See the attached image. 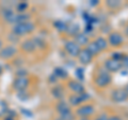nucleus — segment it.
I'll list each match as a JSON object with an SVG mask.
<instances>
[{
    "label": "nucleus",
    "instance_id": "obj_1",
    "mask_svg": "<svg viewBox=\"0 0 128 120\" xmlns=\"http://www.w3.org/2000/svg\"><path fill=\"white\" fill-rule=\"evenodd\" d=\"M35 29V25L32 22H26V23H20V24H15L12 27V33L16 34L17 37H22L27 33L32 32Z\"/></svg>",
    "mask_w": 128,
    "mask_h": 120
},
{
    "label": "nucleus",
    "instance_id": "obj_2",
    "mask_svg": "<svg viewBox=\"0 0 128 120\" xmlns=\"http://www.w3.org/2000/svg\"><path fill=\"white\" fill-rule=\"evenodd\" d=\"M17 54V47L15 45H6L3 46L1 50H0V59L2 60H9L11 58H13L14 56Z\"/></svg>",
    "mask_w": 128,
    "mask_h": 120
},
{
    "label": "nucleus",
    "instance_id": "obj_3",
    "mask_svg": "<svg viewBox=\"0 0 128 120\" xmlns=\"http://www.w3.org/2000/svg\"><path fill=\"white\" fill-rule=\"evenodd\" d=\"M28 85H29V79L27 76H20V77H16L15 81L13 82V89L18 91H24L27 90Z\"/></svg>",
    "mask_w": 128,
    "mask_h": 120
},
{
    "label": "nucleus",
    "instance_id": "obj_4",
    "mask_svg": "<svg viewBox=\"0 0 128 120\" xmlns=\"http://www.w3.org/2000/svg\"><path fill=\"white\" fill-rule=\"evenodd\" d=\"M111 82V76L109 73L107 72H102L97 75V77L95 78V84L98 87H105L107 85H109Z\"/></svg>",
    "mask_w": 128,
    "mask_h": 120
},
{
    "label": "nucleus",
    "instance_id": "obj_5",
    "mask_svg": "<svg viewBox=\"0 0 128 120\" xmlns=\"http://www.w3.org/2000/svg\"><path fill=\"white\" fill-rule=\"evenodd\" d=\"M0 13H1L2 18L4 19L6 23L13 24V25H14V21H15L16 13L13 11V9H8V8H1V10H0Z\"/></svg>",
    "mask_w": 128,
    "mask_h": 120
},
{
    "label": "nucleus",
    "instance_id": "obj_6",
    "mask_svg": "<svg viewBox=\"0 0 128 120\" xmlns=\"http://www.w3.org/2000/svg\"><path fill=\"white\" fill-rule=\"evenodd\" d=\"M64 47H65L66 51L72 56V57H78V55L80 53V47H79L78 44H76L73 41H67L65 43V45H64Z\"/></svg>",
    "mask_w": 128,
    "mask_h": 120
},
{
    "label": "nucleus",
    "instance_id": "obj_7",
    "mask_svg": "<svg viewBox=\"0 0 128 120\" xmlns=\"http://www.w3.org/2000/svg\"><path fill=\"white\" fill-rule=\"evenodd\" d=\"M105 67H106V69L110 72H118L121 70L122 63H121V61H118V60L111 58V59H108L105 62Z\"/></svg>",
    "mask_w": 128,
    "mask_h": 120
},
{
    "label": "nucleus",
    "instance_id": "obj_8",
    "mask_svg": "<svg viewBox=\"0 0 128 120\" xmlns=\"http://www.w3.org/2000/svg\"><path fill=\"white\" fill-rule=\"evenodd\" d=\"M111 97L114 102H124L128 99V93L125 89H116L112 92Z\"/></svg>",
    "mask_w": 128,
    "mask_h": 120
},
{
    "label": "nucleus",
    "instance_id": "obj_9",
    "mask_svg": "<svg viewBox=\"0 0 128 120\" xmlns=\"http://www.w3.org/2000/svg\"><path fill=\"white\" fill-rule=\"evenodd\" d=\"M90 99V94H88L86 92L80 93V94H76V95H72L70 98V103L72 105H79L80 103L86 101Z\"/></svg>",
    "mask_w": 128,
    "mask_h": 120
},
{
    "label": "nucleus",
    "instance_id": "obj_10",
    "mask_svg": "<svg viewBox=\"0 0 128 120\" xmlns=\"http://www.w3.org/2000/svg\"><path fill=\"white\" fill-rule=\"evenodd\" d=\"M20 46H22V49L24 51H26V53H33V51L36 49V46H35L33 40H30V39L25 40L24 42H22Z\"/></svg>",
    "mask_w": 128,
    "mask_h": 120
},
{
    "label": "nucleus",
    "instance_id": "obj_11",
    "mask_svg": "<svg viewBox=\"0 0 128 120\" xmlns=\"http://www.w3.org/2000/svg\"><path fill=\"white\" fill-rule=\"evenodd\" d=\"M94 107L92 105H83L81 107H79L77 109V115L81 116V117H88L94 113Z\"/></svg>",
    "mask_w": 128,
    "mask_h": 120
},
{
    "label": "nucleus",
    "instance_id": "obj_12",
    "mask_svg": "<svg viewBox=\"0 0 128 120\" xmlns=\"http://www.w3.org/2000/svg\"><path fill=\"white\" fill-rule=\"evenodd\" d=\"M78 58H79V61L81 62L82 65H89V63H91V61H92V55L86 49L80 50Z\"/></svg>",
    "mask_w": 128,
    "mask_h": 120
},
{
    "label": "nucleus",
    "instance_id": "obj_13",
    "mask_svg": "<svg viewBox=\"0 0 128 120\" xmlns=\"http://www.w3.org/2000/svg\"><path fill=\"white\" fill-rule=\"evenodd\" d=\"M109 43L112 46H120L123 43V37L118 32H112L109 35Z\"/></svg>",
    "mask_w": 128,
    "mask_h": 120
},
{
    "label": "nucleus",
    "instance_id": "obj_14",
    "mask_svg": "<svg viewBox=\"0 0 128 120\" xmlns=\"http://www.w3.org/2000/svg\"><path fill=\"white\" fill-rule=\"evenodd\" d=\"M68 87H70V90H73L74 92L76 93H83L84 92V87H83V85L81 83H79V82H76V81H70L68 83Z\"/></svg>",
    "mask_w": 128,
    "mask_h": 120
},
{
    "label": "nucleus",
    "instance_id": "obj_15",
    "mask_svg": "<svg viewBox=\"0 0 128 120\" xmlns=\"http://www.w3.org/2000/svg\"><path fill=\"white\" fill-rule=\"evenodd\" d=\"M30 19V15L28 13H17L15 16V21H14V25L15 24H20V23H26L29 22Z\"/></svg>",
    "mask_w": 128,
    "mask_h": 120
},
{
    "label": "nucleus",
    "instance_id": "obj_16",
    "mask_svg": "<svg viewBox=\"0 0 128 120\" xmlns=\"http://www.w3.org/2000/svg\"><path fill=\"white\" fill-rule=\"evenodd\" d=\"M57 110L59 111L60 115H61V114H65V113H68V111H70V105L66 102L61 101V102H59L57 104Z\"/></svg>",
    "mask_w": 128,
    "mask_h": 120
},
{
    "label": "nucleus",
    "instance_id": "obj_17",
    "mask_svg": "<svg viewBox=\"0 0 128 120\" xmlns=\"http://www.w3.org/2000/svg\"><path fill=\"white\" fill-rule=\"evenodd\" d=\"M89 43V38L86 33H78L76 35V44L78 45H86Z\"/></svg>",
    "mask_w": 128,
    "mask_h": 120
},
{
    "label": "nucleus",
    "instance_id": "obj_18",
    "mask_svg": "<svg viewBox=\"0 0 128 120\" xmlns=\"http://www.w3.org/2000/svg\"><path fill=\"white\" fill-rule=\"evenodd\" d=\"M89 53L92 55V56H94V55H97L99 51V48L97 47V45L95 44V42H91V43H88V46H86V48Z\"/></svg>",
    "mask_w": 128,
    "mask_h": 120
},
{
    "label": "nucleus",
    "instance_id": "obj_19",
    "mask_svg": "<svg viewBox=\"0 0 128 120\" xmlns=\"http://www.w3.org/2000/svg\"><path fill=\"white\" fill-rule=\"evenodd\" d=\"M9 105H8V103L6 101H3V100H0V118L1 117H6L8 111H9Z\"/></svg>",
    "mask_w": 128,
    "mask_h": 120
},
{
    "label": "nucleus",
    "instance_id": "obj_20",
    "mask_svg": "<svg viewBox=\"0 0 128 120\" xmlns=\"http://www.w3.org/2000/svg\"><path fill=\"white\" fill-rule=\"evenodd\" d=\"M95 44H96V45H97V47L99 48V50L106 49V48H107V46H108L107 40H106V39H104V38H102V37H99V38L96 39Z\"/></svg>",
    "mask_w": 128,
    "mask_h": 120
},
{
    "label": "nucleus",
    "instance_id": "obj_21",
    "mask_svg": "<svg viewBox=\"0 0 128 120\" xmlns=\"http://www.w3.org/2000/svg\"><path fill=\"white\" fill-rule=\"evenodd\" d=\"M54 74L57 76V78H64L67 76V71L63 68H56L54 71Z\"/></svg>",
    "mask_w": 128,
    "mask_h": 120
},
{
    "label": "nucleus",
    "instance_id": "obj_22",
    "mask_svg": "<svg viewBox=\"0 0 128 120\" xmlns=\"http://www.w3.org/2000/svg\"><path fill=\"white\" fill-rule=\"evenodd\" d=\"M79 30H80V27L78 24H72L70 26H67V32L70 34H73V35H77L79 33Z\"/></svg>",
    "mask_w": 128,
    "mask_h": 120
},
{
    "label": "nucleus",
    "instance_id": "obj_23",
    "mask_svg": "<svg viewBox=\"0 0 128 120\" xmlns=\"http://www.w3.org/2000/svg\"><path fill=\"white\" fill-rule=\"evenodd\" d=\"M28 7H29V5H28L27 2H25V1L16 3V10H17L18 13H25L26 10L28 9Z\"/></svg>",
    "mask_w": 128,
    "mask_h": 120
},
{
    "label": "nucleus",
    "instance_id": "obj_24",
    "mask_svg": "<svg viewBox=\"0 0 128 120\" xmlns=\"http://www.w3.org/2000/svg\"><path fill=\"white\" fill-rule=\"evenodd\" d=\"M54 27L57 28L59 31H66V30H67V25H66V24L64 23V22H62V21H57V22H54Z\"/></svg>",
    "mask_w": 128,
    "mask_h": 120
},
{
    "label": "nucleus",
    "instance_id": "obj_25",
    "mask_svg": "<svg viewBox=\"0 0 128 120\" xmlns=\"http://www.w3.org/2000/svg\"><path fill=\"white\" fill-rule=\"evenodd\" d=\"M52 94H54V98H58V99L62 98L63 97V89H62V87L61 86L54 87L52 89Z\"/></svg>",
    "mask_w": 128,
    "mask_h": 120
},
{
    "label": "nucleus",
    "instance_id": "obj_26",
    "mask_svg": "<svg viewBox=\"0 0 128 120\" xmlns=\"http://www.w3.org/2000/svg\"><path fill=\"white\" fill-rule=\"evenodd\" d=\"M75 75L79 81L82 82L83 79H84V69H83V68H77L75 71Z\"/></svg>",
    "mask_w": 128,
    "mask_h": 120
},
{
    "label": "nucleus",
    "instance_id": "obj_27",
    "mask_svg": "<svg viewBox=\"0 0 128 120\" xmlns=\"http://www.w3.org/2000/svg\"><path fill=\"white\" fill-rule=\"evenodd\" d=\"M32 40H33V42H34V44H35V46H36V47H41V48H44V47L46 46V42L44 41V40L41 37L34 38V39H32Z\"/></svg>",
    "mask_w": 128,
    "mask_h": 120
},
{
    "label": "nucleus",
    "instance_id": "obj_28",
    "mask_svg": "<svg viewBox=\"0 0 128 120\" xmlns=\"http://www.w3.org/2000/svg\"><path fill=\"white\" fill-rule=\"evenodd\" d=\"M8 39H9V41L11 42L12 45H14L15 43H17L19 41V37H17L16 34L14 33H10V34H8Z\"/></svg>",
    "mask_w": 128,
    "mask_h": 120
},
{
    "label": "nucleus",
    "instance_id": "obj_29",
    "mask_svg": "<svg viewBox=\"0 0 128 120\" xmlns=\"http://www.w3.org/2000/svg\"><path fill=\"white\" fill-rule=\"evenodd\" d=\"M60 119L61 120H74V115L72 114V111H68V113H65V114H61L60 115Z\"/></svg>",
    "mask_w": 128,
    "mask_h": 120
},
{
    "label": "nucleus",
    "instance_id": "obj_30",
    "mask_svg": "<svg viewBox=\"0 0 128 120\" xmlns=\"http://www.w3.org/2000/svg\"><path fill=\"white\" fill-rule=\"evenodd\" d=\"M17 98L19 100H22V101H26V100L29 99V95H28V93L26 92V90L18 91V92H17Z\"/></svg>",
    "mask_w": 128,
    "mask_h": 120
},
{
    "label": "nucleus",
    "instance_id": "obj_31",
    "mask_svg": "<svg viewBox=\"0 0 128 120\" xmlns=\"http://www.w3.org/2000/svg\"><path fill=\"white\" fill-rule=\"evenodd\" d=\"M120 5H121L120 1H114V0H109V1H107V6L110 7V8H116Z\"/></svg>",
    "mask_w": 128,
    "mask_h": 120
},
{
    "label": "nucleus",
    "instance_id": "obj_32",
    "mask_svg": "<svg viewBox=\"0 0 128 120\" xmlns=\"http://www.w3.org/2000/svg\"><path fill=\"white\" fill-rule=\"evenodd\" d=\"M28 72L25 70V69H19L17 72H16V75H17V77H20V76H27Z\"/></svg>",
    "mask_w": 128,
    "mask_h": 120
},
{
    "label": "nucleus",
    "instance_id": "obj_33",
    "mask_svg": "<svg viewBox=\"0 0 128 120\" xmlns=\"http://www.w3.org/2000/svg\"><path fill=\"white\" fill-rule=\"evenodd\" d=\"M121 63H122V67H125L128 69V56H124L121 60Z\"/></svg>",
    "mask_w": 128,
    "mask_h": 120
},
{
    "label": "nucleus",
    "instance_id": "obj_34",
    "mask_svg": "<svg viewBox=\"0 0 128 120\" xmlns=\"http://www.w3.org/2000/svg\"><path fill=\"white\" fill-rule=\"evenodd\" d=\"M20 110H22V111H24V114H25V115L29 116V117H32V113H31L30 110H28V109H25V108H22Z\"/></svg>",
    "mask_w": 128,
    "mask_h": 120
},
{
    "label": "nucleus",
    "instance_id": "obj_35",
    "mask_svg": "<svg viewBox=\"0 0 128 120\" xmlns=\"http://www.w3.org/2000/svg\"><path fill=\"white\" fill-rule=\"evenodd\" d=\"M108 120H122V119L120 117H118V116H112V117H110Z\"/></svg>",
    "mask_w": 128,
    "mask_h": 120
},
{
    "label": "nucleus",
    "instance_id": "obj_36",
    "mask_svg": "<svg viewBox=\"0 0 128 120\" xmlns=\"http://www.w3.org/2000/svg\"><path fill=\"white\" fill-rule=\"evenodd\" d=\"M97 120H108V118H107V116H106V115H104V114H102Z\"/></svg>",
    "mask_w": 128,
    "mask_h": 120
},
{
    "label": "nucleus",
    "instance_id": "obj_37",
    "mask_svg": "<svg viewBox=\"0 0 128 120\" xmlns=\"http://www.w3.org/2000/svg\"><path fill=\"white\" fill-rule=\"evenodd\" d=\"M3 120H15L14 117H10V116H6L4 118H3Z\"/></svg>",
    "mask_w": 128,
    "mask_h": 120
},
{
    "label": "nucleus",
    "instance_id": "obj_38",
    "mask_svg": "<svg viewBox=\"0 0 128 120\" xmlns=\"http://www.w3.org/2000/svg\"><path fill=\"white\" fill-rule=\"evenodd\" d=\"M97 3H98L97 0H93V1L90 2V5H91V6H95V5H97Z\"/></svg>",
    "mask_w": 128,
    "mask_h": 120
},
{
    "label": "nucleus",
    "instance_id": "obj_39",
    "mask_svg": "<svg viewBox=\"0 0 128 120\" xmlns=\"http://www.w3.org/2000/svg\"><path fill=\"white\" fill-rule=\"evenodd\" d=\"M2 47H3V41H2V39L0 38V50H1Z\"/></svg>",
    "mask_w": 128,
    "mask_h": 120
},
{
    "label": "nucleus",
    "instance_id": "obj_40",
    "mask_svg": "<svg viewBox=\"0 0 128 120\" xmlns=\"http://www.w3.org/2000/svg\"><path fill=\"white\" fill-rule=\"evenodd\" d=\"M3 73V67L1 66V65H0V75H1Z\"/></svg>",
    "mask_w": 128,
    "mask_h": 120
},
{
    "label": "nucleus",
    "instance_id": "obj_41",
    "mask_svg": "<svg viewBox=\"0 0 128 120\" xmlns=\"http://www.w3.org/2000/svg\"><path fill=\"white\" fill-rule=\"evenodd\" d=\"M125 32H126V35H128V27H126V30H125Z\"/></svg>",
    "mask_w": 128,
    "mask_h": 120
},
{
    "label": "nucleus",
    "instance_id": "obj_42",
    "mask_svg": "<svg viewBox=\"0 0 128 120\" xmlns=\"http://www.w3.org/2000/svg\"><path fill=\"white\" fill-rule=\"evenodd\" d=\"M125 90H126V92L128 93V85H127V87H126V89H125Z\"/></svg>",
    "mask_w": 128,
    "mask_h": 120
},
{
    "label": "nucleus",
    "instance_id": "obj_43",
    "mask_svg": "<svg viewBox=\"0 0 128 120\" xmlns=\"http://www.w3.org/2000/svg\"><path fill=\"white\" fill-rule=\"evenodd\" d=\"M81 120H88V119H86V118H83V119H81Z\"/></svg>",
    "mask_w": 128,
    "mask_h": 120
},
{
    "label": "nucleus",
    "instance_id": "obj_44",
    "mask_svg": "<svg viewBox=\"0 0 128 120\" xmlns=\"http://www.w3.org/2000/svg\"><path fill=\"white\" fill-rule=\"evenodd\" d=\"M56 120H61V119H60V118H59V119H56Z\"/></svg>",
    "mask_w": 128,
    "mask_h": 120
}]
</instances>
